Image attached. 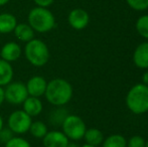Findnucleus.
I'll use <instances>...</instances> for the list:
<instances>
[{"label": "nucleus", "instance_id": "f257e3e1", "mask_svg": "<svg viewBox=\"0 0 148 147\" xmlns=\"http://www.w3.org/2000/svg\"><path fill=\"white\" fill-rule=\"evenodd\" d=\"M73 87L64 79H53L47 83L45 97L49 103L56 107L68 104L73 97Z\"/></svg>", "mask_w": 148, "mask_h": 147}, {"label": "nucleus", "instance_id": "f03ea898", "mask_svg": "<svg viewBox=\"0 0 148 147\" xmlns=\"http://www.w3.org/2000/svg\"><path fill=\"white\" fill-rule=\"evenodd\" d=\"M28 24L32 29L39 34L51 31L56 26V17L53 13L45 7H33L27 16Z\"/></svg>", "mask_w": 148, "mask_h": 147}, {"label": "nucleus", "instance_id": "7ed1b4c3", "mask_svg": "<svg viewBox=\"0 0 148 147\" xmlns=\"http://www.w3.org/2000/svg\"><path fill=\"white\" fill-rule=\"evenodd\" d=\"M24 55L30 65L34 67H43L49 59V49L45 41L33 38L25 43Z\"/></svg>", "mask_w": 148, "mask_h": 147}, {"label": "nucleus", "instance_id": "20e7f679", "mask_svg": "<svg viewBox=\"0 0 148 147\" xmlns=\"http://www.w3.org/2000/svg\"><path fill=\"white\" fill-rule=\"evenodd\" d=\"M126 105L136 115L148 112V87L144 84L133 86L126 96Z\"/></svg>", "mask_w": 148, "mask_h": 147}, {"label": "nucleus", "instance_id": "39448f33", "mask_svg": "<svg viewBox=\"0 0 148 147\" xmlns=\"http://www.w3.org/2000/svg\"><path fill=\"white\" fill-rule=\"evenodd\" d=\"M62 129L64 135L69 140L78 141L84 137V134L87 130L86 123L84 120L78 115H70L69 114L62 124Z\"/></svg>", "mask_w": 148, "mask_h": 147}, {"label": "nucleus", "instance_id": "423d86ee", "mask_svg": "<svg viewBox=\"0 0 148 147\" xmlns=\"http://www.w3.org/2000/svg\"><path fill=\"white\" fill-rule=\"evenodd\" d=\"M8 128L17 135H22L29 130L32 123V118L23 110H16L12 112L8 117Z\"/></svg>", "mask_w": 148, "mask_h": 147}, {"label": "nucleus", "instance_id": "0eeeda50", "mask_svg": "<svg viewBox=\"0 0 148 147\" xmlns=\"http://www.w3.org/2000/svg\"><path fill=\"white\" fill-rule=\"evenodd\" d=\"M4 89V96L5 101L12 105H21L28 97V93L26 90V86L24 83L17 81L11 82L5 86Z\"/></svg>", "mask_w": 148, "mask_h": 147}, {"label": "nucleus", "instance_id": "6e6552de", "mask_svg": "<svg viewBox=\"0 0 148 147\" xmlns=\"http://www.w3.org/2000/svg\"><path fill=\"white\" fill-rule=\"evenodd\" d=\"M69 24L76 30H82L87 27L90 21L89 13L82 8H75L69 13Z\"/></svg>", "mask_w": 148, "mask_h": 147}, {"label": "nucleus", "instance_id": "1a4fd4ad", "mask_svg": "<svg viewBox=\"0 0 148 147\" xmlns=\"http://www.w3.org/2000/svg\"><path fill=\"white\" fill-rule=\"evenodd\" d=\"M25 86L28 93V96L40 98L41 96H45L47 82L43 77L33 76L26 82Z\"/></svg>", "mask_w": 148, "mask_h": 147}, {"label": "nucleus", "instance_id": "9d476101", "mask_svg": "<svg viewBox=\"0 0 148 147\" xmlns=\"http://www.w3.org/2000/svg\"><path fill=\"white\" fill-rule=\"evenodd\" d=\"M69 142L70 140L64 135V132L58 130L49 131L47 135L42 138V143L45 147H66Z\"/></svg>", "mask_w": 148, "mask_h": 147}, {"label": "nucleus", "instance_id": "9b49d317", "mask_svg": "<svg viewBox=\"0 0 148 147\" xmlns=\"http://www.w3.org/2000/svg\"><path fill=\"white\" fill-rule=\"evenodd\" d=\"M21 47L15 41H8L3 46L1 47L0 51V57L2 59L8 62V63H13L17 61L21 55Z\"/></svg>", "mask_w": 148, "mask_h": 147}, {"label": "nucleus", "instance_id": "f8f14e48", "mask_svg": "<svg viewBox=\"0 0 148 147\" xmlns=\"http://www.w3.org/2000/svg\"><path fill=\"white\" fill-rule=\"evenodd\" d=\"M133 62L139 69H148V41L140 43L136 47L133 53Z\"/></svg>", "mask_w": 148, "mask_h": 147}, {"label": "nucleus", "instance_id": "ddd939ff", "mask_svg": "<svg viewBox=\"0 0 148 147\" xmlns=\"http://www.w3.org/2000/svg\"><path fill=\"white\" fill-rule=\"evenodd\" d=\"M42 102L37 97L28 96L25 99V101L22 103V110L25 112L26 114H28L31 118L38 116L42 112Z\"/></svg>", "mask_w": 148, "mask_h": 147}, {"label": "nucleus", "instance_id": "4468645a", "mask_svg": "<svg viewBox=\"0 0 148 147\" xmlns=\"http://www.w3.org/2000/svg\"><path fill=\"white\" fill-rule=\"evenodd\" d=\"M16 25H17V19L13 14L8 12L0 13V34H7L13 32Z\"/></svg>", "mask_w": 148, "mask_h": 147}, {"label": "nucleus", "instance_id": "2eb2a0df", "mask_svg": "<svg viewBox=\"0 0 148 147\" xmlns=\"http://www.w3.org/2000/svg\"><path fill=\"white\" fill-rule=\"evenodd\" d=\"M13 32L16 38L22 42L26 43L34 38V30L28 23H17Z\"/></svg>", "mask_w": 148, "mask_h": 147}, {"label": "nucleus", "instance_id": "dca6fc26", "mask_svg": "<svg viewBox=\"0 0 148 147\" xmlns=\"http://www.w3.org/2000/svg\"><path fill=\"white\" fill-rule=\"evenodd\" d=\"M13 75L14 72L11 63H8V62L0 59V86L5 87L9 83H11Z\"/></svg>", "mask_w": 148, "mask_h": 147}, {"label": "nucleus", "instance_id": "f3484780", "mask_svg": "<svg viewBox=\"0 0 148 147\" xmlns=\"http://www.w3.org/2000/svg\"><path fill=\"white\" fill-rule=\"evenodd\" d=\"M86 141V143L93 146H99L100 144L103 143L104 141V135L102 131L97 128H90L87 129L83 137Z\"/></svg>", "mask_w": 148, "mask_h": 147}, {"label": "nucleus", "instance_id": "a211bd4d", "mask_svg": "<svg viewBox=\"0 0 148 147\" xmlns=\"http://www.w3.org/2000/svg\"><path fill=\"white\" fill-rule=\"evenodd\" d=\"M28 132H29L30 135L33 136L34 138L42 139V138L47 135V132H49V128H47V125L45 123V122L32 121Z\"/></svg>", "mask_w": 148, "mask_h": 147}, {"label": "nucleus", "instance_id": "6ab92c4d", "mask_svg": "<svg viewBox=\"0 0 148 147\" xmlns=\"http://www.w3.org/2000/svg\"><path fill=\"white\" fill-rule=\"evenodd\" d=\"M103 147H127L125 137L120 134H113L103 141Z\"/></svg>", "mask_w": 148, "mask_h": 147}, {"label": "nucleus", "instance_id": "aec40b11", "mask_svg": "<svg viewBox=\"0 0 148 147\" xmlns=\"http://www.w3.org/2000/svg\"><path fill=\"white\" fill-rule=\"evenodd\" d=\"M69 114L66 110L62 109V107H58L56 110L51 111V113L49 114V121L53 126H62V122H64V120L66 119V117Z\"/></svg>", "mask_w": 148, "mask_h": 147}, {"label": "nucleus", "instance_id": "412c9836", "mask_svg": "<svg viewBox=\"0 0 148 147\" xmlns=\"http://www.w3.org/2000/svg\"><path fill=\"white\" fill-rule=\"evenodd\" d=\"M136 30L141 36L148 39V15H142L137 19Z\"/></svg>", "mask_w": 148, "mask_h": 147}, {"label": "nucleus", "instance_id": "4be33fe9", "mask_svg": "<svg viewBox=\"0 0 148 147\" xmlns=\"http://www.w3.org/2000/svg\"><path fill=\"white\" fill-rule=\"evenodd\" d=\"M5 147H31V145L24 138L19 136H13L7 143H5Z\"/></svg>", "mask_w": 148, "mask_h": 147}, {"label": "nucleus", "instance_id": "5701e85b", "mask_svg": "<svg viewBox=\"0 0 148 147\" xmlns=\"http://www.w3.org/2000/svg\"><path fill=\"white\" fill-rule=\"evenodd\" d=\"M126 2L132 9L137 11L148 9V0H126Z\"/></svg>", "mask_w": 148, "mask_h": 147}, {"label": "nucleus", "instance_id": "b1692460", "mask_svg": "<svg viewBox=\"0 0 148 147\" xmlns=\"http://www.w3.org/2000/svg\"><path fill=\"white\" fill-rule=\"evenodd\" d=\"M145 139L139 135L132 136L127 141V147H145Z\"/></svg>", "mask_w": 148, "mask_h": 147}, {"label": "nucleus", "instance_id": "393cba45", "mask_svg": "<svg viewBox=\"0 0 148 147\" xmlns=\"http://www.w3.org/2000/svg\"><path fill=\"white\" fill-rule=\"evenodd\" d=\"M14 136V133L9 129V128H2L0 130V142L1 143H7L10 139Z\"/></svg>", "mask_w": 148, "mask_h": 147}, {"label": "nucleus", "instance_id": "a878e982", "mask_svg": "<svg viewBox=\"0 0 148 147\" xmlns=\"http://www.w3.org/2000/svg\"><path fill=\"white\" fill-rule=\"evenodd\" d=\"M36 6H39V7H49L51 4L53 3L55 0H33Z\"/></svg>", "mask_w": 148, "mask_h": 147}, {"label": "nucleus", "instance_id": "bb28decb", "mask_svg": "<svg viewBox=\"0 0 148 147\" xmlns=\"http://www.w3.org/2000/svg\"><path fill=\"white\" fill-rule=\"evenodd\" d=\"M5 102V96H4V89L0 86V106Z\"/></svg>", "mask_w": 148, "mask_h": 147}, {"label": "nucleus", "instance_id": "cd10ccee", "mask_svg": "<svg viewBox=\"0 0 148 147\" xmlns=\"http://www.w3.org/2000/svg\"><path fill=\"white\" fill-rule=\"evenodd\" d=\"M142 82H143V84H144L145 86L148 87V71L145 72L144 75L142 76Z\"/></svg>", "mask_w": 148, "mask_h": 147}, {"label": "nucleus", "instance_id": "c85d7f7f", "mask_svg": "<svg viewBox=\"0 0 148 147\" xmlns=\"http://www.w3.org/2000/svg\"><path fill=\"white\" fill-rule=\"evenodd\" d=\"M66 147H80V146H79L77 143H74V142H69L68 145H66Z\"/></svg>", "mask_w": 148, "mask_h": 147}, {"label": "nucleus", "instance_id": "c756f323", "mask_svg": "<svg viewBox=\"0 0 148 147\" xmlns=\"http://www.w3.org/2000/svg\"><path fill=\"white\" fill-rule=\"evenodd\" d=\"M10 0H0V6H4L9 2Z\"/></svg>", "mask_w": 148, "mask_h": 147}, {"label": "nucleus", "instance_id": "7c9ffc66", "mask_svg": "<svg viewBox=\"0 0 148 147\" xmlns=\"http://www.w3.org/2000/svg\"><path fill=\"white\" fill-rule=\"evenodd\" d=\"M4 124H3V119H2V117H1V115H0V130L2 129V128L4 127Z\"/></svg>", "mask_w": 148, "mask_h": 147}, {"label": "nucleus", "instance_id": "2f4dec72", "mask_svg": "<svg viewBox=\"0 0 148 147\" xmlns=\"http://www.w3.org/2000/svg\"><path fill=\"white\" fill-rule=\"evenodd\" d=\"M81 147H96V146H93V145H90V144L88 143H86V144H84V145H82Z\"/></svg>", "mask_w": 148, "mask_h": 147}, {"label": "nucleus", "instance_id": "473e14b6", "mask_svg": "<svg viewBox=\"0 0 148 147\" xmlns=\"http://www.w3.org/2000/svg\"><path fill=\"white\" fill-rule=\"evenodd\" d=\"M145 147H148V140L146 141V143H145Z\"/></svg>", "mask_w": 148, "mask_h": 147}]
</instances>
